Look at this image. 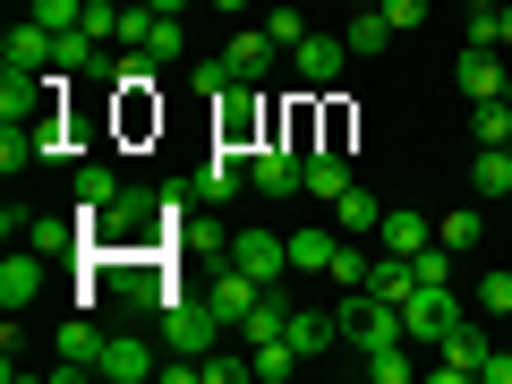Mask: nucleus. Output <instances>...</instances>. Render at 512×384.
Here are the masks:
<instances>
[{"label": "nucleus", "mask_w": 512, "mask_h": 384, "mask_svg": "<svg viewBox=\"0 0 512 384\" xmlns=\"http://www.w3.org/2000/svg\"><path fill=\"white\" fill-rule=\"evenodd\" d=\"M52 43L60 35H43L35 18H18L9 35H0V69H9V77H52Z\"/></svg>", "instance_id": "nucleus-13"}, {"label": "nucleus", "mask_w": 512, "mask_h": 384, "mask_svg": "<svg viewBox=\"0 0 512 384\" xmlns=\"http://www.w3.org/2000/svg\"><path fill=\"white\" fill-rule=\"evenodd\" d=\"M154 9H163V18H188V9H197V0H154Z\"/></svg>", "instance_id": "nucleus-42"}, {"label": "nucleus", "mask_w": 512, "mask_h": 384, "mask_svg": "<svg viewBox=\"0 0 512 384\" xmlns=\"http://www.w3.org/2000/svg\"><path fill=\"white\" fill-rule=\"evenodd\" d=\"M154 350H163V333H111V342H103V376H111V384L163 376V359H154Z\"/></svg>", "instance_id": "nucleus-10"}, {"label": "nucleus", "mask_w": 512, "mask_h": 384, "mask_svg": "<svg viewBox=\"0 0 512 384\" xmlns=\"http://www.w3.org/2000/svg\"><path fill=\"white\" fill-rule=\"evenodd\" d=\"M248 188V154H231V146H214L205 154V171L188 180V197H197V214H222V205Z\"/></svg>", "instance_id": "nucleus-7"}, {"label": "nucleus", "mask_w": 512, "mask_h": 384, "mask_svg": "<svg viewBox=\"0 0 512 384\" xmlns=\"http://www.w3.org/2000/svg\"><path fill=\"white\" fill-rule=\"evenodd\" d=\"M342 188H359V180H350V154H342V137H333V146H316V154H308V197H316V205H333Z\"/></svg>", "instance_id": "nucleus-16"}, {"label": "nucleus", "mask_w": 512, "mask_h": 384, "mask_svg": "<svg viewBox=\"0 0 512 384\" xmlns=\"http://www.w3.org/2000/svg\"><path fill=\"white\" fill-rule=\"evenodd\" d=\"M154 333H163V350H188V359H205V350H214V342H222L231 325H222V316L205 308L197 291H188L180 308H163V316H154Z\"/></svg>", "instance_id": "nucleus-3"}, {"label": "nucleus", "mask_w": 512, "mask_h": 384, "mask_svg": "<svg viewBox=\"0 0 512 384\" xmlns=\"http://www.w3.org/2000/svg\"><path fill=\"white\" fill-rule=\"evenodd\" d=\"M248 376H256V359H248V350H222V342L205 350V384H248Z\"/></svg>", "instance_id": "nucleus-34"}, {"label": "nucleus", "mask_w": 512, "mask_h": 384, "mask_svg": "<svg viewBox=\"0 0 512 384\" xmlns=\"http://www.w3.org/2000/svg\"><path fill=\"white\" fill-rule=\"evenodd\" d=\"M120 197H128V180L111 163H77V214H111Z\"/></svg>", "instance_id": "nucleus-20"}, {"label": "nucleus", "mask_w": 512, "mask_h": 384, "mask_svg": "<svg viewBox=\"0 0 512 384\" xmlns=\"http://www.w3.org/2000/svg\"><path fill=\"white\" fill-rule=\"evenodd\" d=\"M436 239H444L453 256H470L478 239H487V214H478V197H470V205H453V214H436Z\"/></svg>", "instance_id": "nucleus-24"}, {"label": "nucleus", "mask_w": 512, "mask_h": 384, "mask_svg": "<svg viewBox=\"0 0 512 384\" xmlns=\"http://www.w3.org/2000/svg\"><path fill=\"white\" fill-rule=\"evenodd\" d=\"M214 9H222V18H248V9H256V0H214Z\"/></svg>", "instance_id": "nucleus-41"}, {"label": "nucleus", "mask_w": 512, "mask_h": 384, "mask_svg": "<svg viewBox=\"0 0 512 384\" xmlns=\"http://www.w3.org/2000/svg\"><path fill=\"white\" fill-rule=\"evenodd\" d=\"M333 231H342V239H376L384 231V205L367 197V188H342V197H333Z\"/></svg>", "instance_id": "nucleus-21"}, {"label": "nucleus", "mask_w": 512, "mask_h": 384, "mask_svg": "<svg viewBox=\"0 0 512 384\" xmlns=\"http://www.w3.org/2000/svg\"><path fill=\"white\" fill-rule=\"evenodd\" d=\"M478 384H512V350H487L478 359Z\"/></svg>", "instance_id": "nucleus-40"}, {"label": "nucleus", "mask_w": 512, "mask_h": 384, "mask_svg": "<svg viewBox=\"0 0 512 384\" xmlns=\"http://www.w3.org/2000/svg\"><path fill=\"white\" fill-rule=\"evenodd\" d=\"M274 128H282V120H274V103H265V86H222V94H214V146L256 154Z\"/></svg>", "instance_id": "nucleus-1"}, {"label": "nucleus", "mask_w": 512, "mask_h": 384, "mask_svg": "<svg viewBox=\"0 0 512 384\" xmlns=\"http://www.w3.org/2000/svg\"><path fill=\"white\" fill-rule=\"evenodd\" d=\"M282 342H291L299 359H316L325 342H342V316H325V308H291V333H282Z\"/></svg>", "instance_id": "nucleus-23"}, {"label": "nucleus", "mask_w": 512, "mask_h": 384, "mask_svg": "<svg viewBox=\"0 0 512 384\" xmlns=\"http://www.w3.org/2000/svg\"><path fill=\"white\" fill-rule=\"evenodd\" d=\"M248 359H256V384H282V376L299 367V350H291V342H256Z\"/></svg>", "instance_id": "nucleus-37"}, {"label": "nucleus", "mask_w": 512, "mask_h": 384, "mask_svg": "<svg viewBox=\"0 0 512 384\" xmlns=\"http://www.w3.org/2000/svg\"><path fill=\"white\" fill-rule=\"evenodd\" d=\"M342 69H350V43H342V35H308V43H299V52H291V77H299V86H308V94L342 86Z\"/></svg>", "instance_id": "nucleus-12"}, {"label": "nucleus", "mask_w": 512, "mask_h": 384, "mask_svg": "<svg viewBox=\"0 0 512 384\" xmlns=\"http://www.w3.org/2000/svg\"><path fill=\"white\" fill-rule=\"evenodd\" d=\"M504 52H512V0H504Z\"/></svg>", "instance_id": "nucleus-43"}, {"label": "nucleus", "mask_w": 512, "mask_h": 384, "mask_svg": "<svg viewBox=\"0 0 512 384\" xmlns=\"http://www.w3.org/2000/svg\"><path fill=\"white\" fill-rule=\"evenodd\" d=\"M376 9H384L393 35H419V26H427V0H376Z\"/></svg>", "instance_id": "nucleus-38"}, {"label": "nucleus", "mask_w": 512, "mask_h": 384, "mask_svg": "<svg viewBox=\"0 0 512 384\" xmlns=\"http://www.w3.org/2000/svg\"><path fill=\"white\" fill-rule=\"evenodd\" d=\"M453 265H461V256L444 248V239H427V248L410 256V274H419V291H453Z\"/></svg>", "instance_id": "nucleus-30"}, {"label": "nucleus", "mask_w": 512, "mask_h": 384, "mask_svg": "<svg viewBox=\"0 0 512 384\" xmlns=\"http://www.w3.org/2000/svg\"><path fill=\"white\" fill-rule=\"evenodd\" d=\"M478 316H487V325H504V316H512V274H504V265L478 274Z\"/></svg>", "instance_id": "nucleus-33"}, {"label": "nucleus", "mask_w": 512, "mask_h": 384, "mask_svg": "<svg viewBox=\"0 0 512 384\" xmlns=\"http://www.w3.org/2000/svg\"><path fill=\"white\" fill-rule=\"evenodd\" d=\"M265 35H274V43H282V60H291V52H299V43H308V35H316V26H308V18H299V9H265Z\"/></svg>", "instance_id": "nucleus-36"}, {"label": "nucleus", "mask_w": 512, "mask_h": 384, "mask_svg": "<svg viewBox=\"0 0 512 384\" xmlns=\"http://www.w3.org/2000/svg\"><path fill=\"white\" fill-rule=\"evenodd\" d=\"M265 291H274V282L239 274L231 256H222L214 274H197V299H205V308H214V316H222V325H231V333H239V316H248V308H256V299H265Z\"/></svg>", "instance_id": "nucleus-4"}, {"label": "nucleus", "mask_w": 512, "mask_h": 384, "mask_svg": "<svg viewBox=\"0 0 512 384\" xmlns=\"http://www.w3.org/2000/svg\"><path fill=\"white\" fill-rule=\"evenodd\" d=\"M367 274H376V256H367L359 239H342V248H333V265H325V282H333V291H367Z\"/></svg>", "instance_id": "nucleus-27"}, {"label": "nucleus", "mask_w": 512, "mask_h": 384, "mask_svg": "<svg viewBox=\"0 0 512 384\" xmlns=\"http://www.w3.org/2000/svg\"><path fill=\"white\" fill-rule=\"evenodd\" d=\"M419 376V342H393V350H367V384H410Z\"/></svg>", "instance_id": "nucleus-29"}, {"label": "nucleus", "mask_w": 512, "mask_h": 384, "mask_svg": "<svg viewBox=\"0 0 512 384\" xmlns=\"http://www.w3.org/2000/svg\"><path fill=\"white\" fill-rule=\"evenodd\" d=\"M77 35L111 43V35H120V9H111V0H86V18H77Z\"/></svg>", "instance_id": "nucleus-39"}, {"label": "nucleus", "mask_w": 512, "mask_h": 384, "mask_svg": "<svg viewBox=\"0 0 512 384\" xmlns=\"http://www.w3.org/2000/svg\"><path fill=\"white\" fill-rule=\"evenodd\" d=\"M487 350H495L487 325H478V316H461V325L427 350V376H436V384H478V359H487Z\"/></svg>", "instance_id": "nucleus-2"}, {"label": "nucleus", "mask_w": 512, "mask_h": 384, "mask_svg": "<svg viewBox=\"0 0 512 384\" xmlns=\"http://www.w3.org/2000/svg\"><path fill=\"white\" fill-rule=\"evenodd\" d=\"M248 188L256 197H299V188H308V154L282 146V137H265V146L248 154Z\"/></svg>", "instance_id": "nucleus-5"}, {"label": "nucleus", "mask_w": 512, "mask_h": 384, "mask_svg": "<svg viewBox=\"0 0 512 384\" xmlns=\"http://www.w3.org/2000/svg\"><path fill=\"white\" fill-rule=\"evenodd\" d=\"M461 316H470V308H461L453 291H410V299H402V325H410V342H419V350H436Z\"/></svg>", "instance_id": "nucleus-8"}, {"label": "nucleus", "mask_w": 512, "mask_h": 384, "mask_svg": "<svg viewBox=\"0 0 512 384\" xmlns=\"http://www.w3.org/2000/svg\"><path fill=\"white\" fill-rule=\"evenodd\" d=\"M470 197H478V205H487V197L504 205V197H512V146H478V154H470Z\"/></svg>", "instance_id": "nucleus-17"}, {"label": "nucleus", "mask_w": 512, "mask_h": 384, "mask_svg": "<svg viewBox=\"0 0 512 384\" xmlns=\"http://www.w3.org/2000/svg\"><path fill=\"white\" fill-rule=\"evenodd\" d=\"M495 9H504V0H495Z\"/></svg>", "instance_id": "nucleus-44"}, {"label": "nucleus", "mask_w": 512, "mask_h": 384, "mask_svg": "<svg viewBox=\"0 0 512 384\" xmlns=\"http://www.w3.org/2000/svg\"><path fill=\"white\" fill-rule=\"evenodd\" d=\"M282 333H291V299H282V282H274V291H265V299H256V308L248 316H239V342H282Z\"/></svg>", "instance_id": "nucleus-18"}, {"label": "nucleus", "mask_w": 512, "mask_h": 384, "mask_svg": "<svg viewBox=\"0 0 512 384\" xmlns=\"http://www.w3.org/2000/svg\"><path fill=\"white\" fill-rule=\"evenodd\" d=\"M146 60H154V69H180V60H188V26H180V18H154Z\"/></svg>", "instance_id": "nucleus-31"}, {"label": "nucleus", "mask_w": 512, "mask_h": 384, "mask_svg": "<svg viewBox=\"0 0 512 384\" xmlns=\"http://www.w3.org/2000/svg\"><path fill=\"white\" fill-rule=\"evenodd\" d=\"M342 43H350V60H384V52H393V26H384V9H376V0H367V9H350Z\"/></svg>", "instance_id": "nucleus-19"}, {"label": "nucleus", "mask_w": 512, "mask_h": 384, "mask_svg": "<svg viewBox=\"0 0 512 384\" xmlns=\"http://www.w3.org/2000/svg\"><path fill=\"white\" fill-rule=\"evenodd\" d=\"M222 256H231L239 274H256V282H291V239L282 231H231Z\"/></svg>", "instance_id": "nucleus-6"}, {"label": "nucleus", "mask_w": 512, "mask_h": 384, "mask_svg": "<svg viewBox=\"0 0 512 384\" xmlns=\"http://www.w3.org/2000/svg\"><path fill=\"white\" fill-rule=\"evenodd\" d=\"M333 248H342V231H333V222H308V231H291V274H325Z\"/></svg>", "instance_id": "nucleus-22"}, {"label": "nucleus", "mask_w": 512, "mask_h": 384, "mask_svg": "<svg viewBox=\"0 0 512 384\" xmlns=\"http://www.w3.org/2000/svg\"><path fill=\"white\" fill-rule=\"evenodd\" d=\"M43 265H52L43 248H18V239H9V256H0V308L9 316H26L43 299Z\"/></svg>", "instance_id": "nucleus-9"}, {"label": "nucleus", "mask_w": 512, "mask_h": 384, "mask_svg": "<svg viewBox=\"0 0 512 384\" xmlns=\"http://www.w3.org/2000/svg\"><path fill=\"white\" fill-rule=\"evenodd\" d=\"M222 60H231V77H248V86H265V77L282 69V43L265 35V26H231V35H222Z\"/></svg>", "instance_id": "nucleus-11"}, {"label": "nucleus", "mask_w": 512, "mask_h": 384, "mask_svg": "<svg viewBox=\"0 0 512 384\" xmlns=\"http://www.w3.org/2000/svg\"><path fill=\"white\" fill-rule=\"evenodd\" d=\"M504 77H512V60H504V52H470V43H461V60H453V86L470 94V103L504 94Z\"/></svg>", "instance_id": "nucleus-14"}, {"label": "nucleus", "mask_w": 512, "mask_h": 384, "mask_svg": "<svg viewBox=\"0 0 512 384\" xmlns=\"http://www.w3.org/2000/svg\"><path fill=\"white\" fill-rule=\"evenodd\" d=\"M427 239H436V222H427V214H410V205H384V231H376L384 256H419Z\"/></svg>", "instance_id": "nucleus-15"}, {"label": "nucleus", "mask_w": 512, "mask_h": 384, "mask_svg": "<svg viewBox=\"0 0 512 384\" xmlns=\"http://www.w3.org/2000/svg\"><path fill=\"white\" fill-rule=\"evenodd\" d=\"M367 291H376V299H393V308H402V299L419 291V274H410V256H384V248H376V274H367Z\"/></svg>", "instance_id": "nucleus-28"}, {"label": "nucleus", "mask_w": 512, "mask_h": 384, "mask_svg": "<svg viewBox=\"0 0 512 384\" xmlns=\"http://www.w3.org/2000/svg\"><path fill=\"white\" fill-rule=\"evenodd\" d=\"M461 43H470V52H504V9H495V0H478L470 26H461Z\"/></svg>", "instance_id": "nucleus-32"}, {"label": "nucleus", "mask_w": 512, "mask_h": 384, "mask_svg": "<svg viewBox=\"0 0 512 384\" xmlns=\"http://www.w3.org/2000/svg\"><path fill=\"white\" fill-rule=\"evenodd\" d=\"M26 248H43V256H86V222H26Z\"/></svg>", "instance_id": "nucleus-25"}, {"label": "nucleus", "mask_w": 512, "mask_h": 384, "mask_svg": "<svg viewBox=\"0 0 512 384\" xmlns=\"http://www.w3.org/2000/svg\"><path fill=\"white\" fill-rule=\"evenodd\" d=\"M26 18H35L43 35H69V26L86 18V0H26Z\"/></svg>", "instance_id": "nucleus-35"}, {"label": "nucleus", "mask_w": 512, "mask_h": 384, "mask_svg": "<svg viewBox=\"0 0 512 384\" xmlns=\"http://www.w3.org/2000/svg\"><path fill=\"white\" fill-rule=\"evenodd\" d=\"M470 146H512V103H504V94L470 103Z\"/></svg>", "instance_id": "nucleus-26"}]
</instances>
